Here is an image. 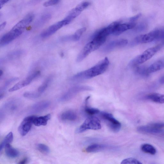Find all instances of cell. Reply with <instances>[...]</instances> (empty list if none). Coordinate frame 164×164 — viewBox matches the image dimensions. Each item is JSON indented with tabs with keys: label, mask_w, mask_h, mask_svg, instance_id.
Returning <instances> with one entry per match:
<instances>
[{
	"label": "cell",
	"mask_w": 164,
	"mask_h": 164,
	"mask_svg": "<svg viewBox=\"0 0 164 164\" xmlns=\"http://www.w3.org/2000/svg\"><path fill=\"white\" fill-rule=\"evenodd\" d=\"M109 64L108 59L105 57L94 66L75 75L71 78V80L79 81L95 77L104 73L107 69Z\"/></svg>",
	"instance_id": "6da1fadb"
},
{
	"label": "cell",
	"mask_w": 164,
	"mask_h": 164,
	"mask_svg": "<svg viewBox=\"0 0 164 164\" xmlns=\"http://www.w3.org/2000/svg\"><path fill=\"white\" fill-rule=\"evenodd\" d=\"M162 44L147 49L140 55L132 60L129 64V66L134 68L148 61L160 50L163 46Z\"/></svg>",
	"instance_id": "7a4b0ae2"
},
{
	"label": "cell",
	"mask_w": 164,
	"mask_h": 164,
	"mask_svg": "<svg viewBox=\"0 0 164 164\" xmlns=\"http://www.w3.org/2000/svg\"><path fill=\"white\" fill-rule=\"evenodd\" d=\"M101 128L100 120L96 117L90 116L76 130V133H81L89 130H98Z\"/></svg>",
	"instance_id": "3957f363"
},
{
	"label": "cell",
	"mask_w": 164,
	"mask_h": 164,
	"mask_svg": "<svg viewBox=\"0 0 164 164\" xmlns=\"http://www.w3.org/2000/svg\"><path fill=\"white\" fill-rule=\"evenodd\" d=\"M92 89L91 87L88 86L84 85L74 86L70 89L60 97L59 101L62 102L68 101L72 99L79 93L91 90Z\"/></svg>",
	"instance_id": "277c9868"
},
{
	"label": "cell",
	"mask_w": 164,
	"mask_h": 164,
	"mask_svg": "<svg viewBox=\"0 0 164 164\" xmlns=\"http://www.w3.org/2000/svg\"><path fill=\"white\" fill-rule=\"evenodd\" d=\"M164 128V123H154L141 126L138 127L137 130L141 133L155 134L162 133Z\"/></svg>",
	"instance_id": "5b68a950"
},
{
	"label": "cell",
	"mask_w": 164,
	"mask_h": 164,
	"mask_svg": "<svg viewBox=\"0 0 164 164\" xmlns=\"http://www.w3.org/2000/svg\"><path fill=\"white\" fill-rule=\"evenodd\" d=\"M99 114L100 117L106 122L113 132L115 133L119 132L121 128V124L114 118L112 114L106 112H100Z\"/></svg>",
	"instance_id": "8992f818"
},
{
	"label": "cell",
	"mask_w": 164,
	"mask_h": 164,
	"mask_svg": "<svg viewBox=\"0 0 164 164\" xmlns=\"http://www.w3.org/2000/svg\"><path fill=\"white\" fill-rule=\"evenodd\" d=\"M160 34V30L156 29L147 34L139 35L136 37L131 43L132 45L138 44L147 43L158 40Z\"/></svg>",
	"instance_id": "52a82bcc"
},
{
	"label": "cell",
	"mask_w": 164,
	"mask_h": 164,
	"mask_svg": "<svg viewBox=\"0 0 164 164\" xmlns=\"http://www.w3.org/2000/svg\"><path fill=\"white\" fill-rule=\"evenodd\" d=\"M22 32L23 31L12 29L1 38L0 46L2 47L7 45L21 35Z\"/></svg>",
	"instance_id": "ba28073f"
},
{
	"label": "cell",
	"mask_w": 164,
	"mask_h": 164,
	"mask_svg": "<svg viewBox=\"0 0 164 164\" xmlns=\"http://www.w3.org/2000/svg\"><path fill=\"white\" fill-rule=\"evenodd\" d=\"M68 25L67 22L64 19L54 24L43 31L41 34V36L45 38L50 36L55 33L63 26Z\"/></svg>",
	"instance_id": "9c48e42d"
},
{
	"label": "cell",
	"mask_w": 164,
	"mask_h": 164,
	"mask_svg": "<svg viewBox=\"0 0 164 164\" xmlns=\"http://www.w3.org/2000/svg\"><path fill=\"white\" fill-rule=\"evenodd\" d=\"M35 116H30L25 118L18 128V131L22 136H25L30 130Z\"/></svg>",
	"instance_id": "30bf717a"
},
{
	"label": "cell",
	"mask_w": 164,
	"mask_h": 164,
	"mask_svg": "<svg viewBox=\"0 0 164 164\" xmlns=\"http://www.w3.org/2000/svg\"><path fill=\"white\" fill-rule=\"evenodd\" d=\"M96 46L91 41L87 44L78 54L76 61L80 62L86 58L92 52L97 50Z\"/></svg>",
	"instance_id": "8fae6325"
},
{
	"label": "cell",
	"mask_w": 164,
	"mask_h": 164,
	"mask_svg": "<svg viewBox=\"0 0 164 164\" xmlns=\"http://www.w3.org/2000/svg\"><path fill=\"white\" fill-rule=\"evenodd\" d=\"M128 43L126 39H120L112 41L108 44L103 48L104 52H109L113 51L115 48L122 47L126 46Z\"/></svg>",
	"instance_id": "7c38bea8"
},
{
	"label": "cell",
	"mask_w": 164,
	"mask_h": 164,
	"mask_svg": "<svg viewBox=\"0 0 164 164\" xmlns=\"http://www.w3.org/2000/svg\"><path fill=\"white\" fill-rule=\"evenodd\" d=\"M34 18L33 15L30 14L27 15L16 24L12 29L23 31L24 29L31 22Z\"/></svg>",
	"instance_id": "4fadbf2b"
},
{
	"label": "cell",
	"mask_w": 164,
	"mask_h": 164,
	"mask_svg": "<svg viewBox=\"0 0 164 164\" xmlns=\"http://www.w3.org/2000/svg\"><path fill=\"white\" fill-rule=\"evenodd\" d=\"M136 25L135 23H120L115 29L113 34L115 36L119 35L126 31L134 28Z\"/></svg>",
	"instance_id": "5bb4252c"
},
{
	"label": "cell",
	"mask_w": 164,
	"mask_h": 164,
	"mask_svg": "<svg viewBox=\"0 0 164 164\" xmlns=\"http://www.w3.org/2000/svg\"><path fill=\"white\" fill-rule=\"evenodd\" d=\"M51 103L48 101H43L38 102L33 105L31 108V111L32 113L41 112L50 106Z\"/></svg>",
	"instance_id": "9a60e30c"
},
{
	"label": "cell",
	"mask_w": 164,
	"mask_h": 164,
	"mask_svg": "<svg viewBox=\"0 0 164 164\" xmlns=\"http://www.w3.org/2000/svg\"><path fill=\"white\" fill-rule=\"evenodd\" d=\"M164 68V57L158 59L148 68L149 73H154Z\"/></svg>",
	"instance_id": "2e32d148"
},
{
	"label": "cell",
	"mask_w": 164,
	"mask_h": 164,
	"mask_svg": "<svg viewBox=\"0 0 164 164\" xmlns=\"http://www.w3.org/2000/svg\"><path fill=\"white\" fill-rule=\"evenodd\" d=\"M51 118V115L48 114L44 116L37 117L35 116L34 118L33 124L37 126H45L49 120Z\"/></svg>",
	"instance_id": "e0dca14e"
},
{
	"label": "cell",
	"mask_w": 164,
	"mask_h": 164,
	"mask_svg": "<svg viewBox=\"0 0 164 164\" xmlns=\"http://www.w3.org/2000/svg\"><path fill=\"white\" fill-rule=\"evenodd\" d=\"M77 114L72 110H67L63 112L61 115V118L64 121H74L77 118Z\"/></svg>",
	"instance_id": "ac0fdd59"
},
{
	"label": "cell",
	"mask_w": 164,
	"mask_h": 164,
	"mask_svg": "<svg viewBox=\"0 0 164 164\" xmlns=\"http://www.w3.org/2000/svg\"><path fill=\"white\" fill-rule=\"evenodd\" d=\"M147 100L158 103H164V95L157 93H152L146 97Z\"/></svg>",
	"instance_id": "d6986e66"
},
{
	"label": "cell",
	"mask_w": 164,
	"mask_h": 164,
	"mask_svg": "<svg viewBox=\"0 0 164 164\" xmlns=\"http://www.w3.org/2000/svg\"><path fill=\"white\" fill-rule=\"evenodd\" d=\"M109 146L105 144H95L90 145L86 149V151L89 153H95L107 149Z\"/></svg>",
	"instance_id": "ffe728a7"
},
{
	"label": "cell",
	"mask_w": 164,
	"mask_h": 164,
	"mask_svg": "<svg viewBox=\"0 0 164 164\" xmlns=\"http://www.w3.org/2000/svg\"><path fill=\"white\" fill-rule=\"evenodd\" d=\"M18 104L16 101H10L5 103L2 108L3 113L6 111L9 113L13 112L17 109Z\"/></svg>",
	"instance_id": "44dd1931"
},
{
	"label": "cell",
	"mask_w": 164,
	"mask_h": 164,
	"mask_svg": "<svg viewBox=\"0 0 164 164\" xmlns=\"http://www.w3.org/2000/svg\"><path fill=\"white\" fill-rule=\"evenodd\" d=\"M5 154L8 157L11 158H15L19 156V151L14 148L10 144L5 146Z\"/></svg>",
	"instance_id": "7402d4cb"
},
{
	"label": "cell",
	"mask_w": 164,
	"mask_h": 164,
	"mask_svg": "<svg viewBox=\"0 0 164 164\" xmlns=\"http://www.w3.org/2000/svg\"><path fill=\"white\" fill-rule=\"evenodd\" d=\"M81 12V11L75 7L70 11L67 16L64 20L66 21L69 24L75 18H77Z\"/></svg>",
	"instance_id": "603a6c76"
},
{
	"label": "cell",
	"mask_w": 164,
	"mask_h": 164,
	"mask_svg": "<svg viewBox=\"0 0 164 164\" xmlns=\"http://www.w3.org/2000/svg\"><path fill=\"white\" fill-rule=\"evenodd\" d=\"M141 149L142 151L146 153L151 155H154L156 153V149L153 146L149 144H145L142 145Z\"/></svg>",
	"instance_id": "cb8c5ba5"
},
{
	"label": "cell",
	"mask_w": 164,
	"mask_h": 164,
	"mask_svg": "<svg viewBox=\"0 0 164 164\" xmlns=\"http://www.w3.org/2000/svg\"><path fill=\"white\" fill-rule=\"evenodd\" d=\"M89 98L90 97H89L86 99L84 111L88 115L90 116H92L94 115L99 114L100 112V110L97 109L89 107L87 106V102H88Z\"/></svg>",
	"instance_id": "d4e9b609"
},
{
	"label": "cell",
	"mask_w": 164,
	"mask_h": 164,
	"mask_svg": "<svg viewBox=\"0 0 164 164\" xmlns=\"http://www.w3.org/2000/svg\"><path fill=\"white\" fill-rule=\"evenodd\" d=\"M13 139V135L12 132L9 133L2 142L1 146H0V150L1 151L7 145L9 144L12 143Z\"/></svg>",
	"instance_id": "484cf974"
},
{
	"label": "cell",
	"mask_w": 164,
	"mask_h": 164,
	"mask_svg": "<svg viewBox=\"0 0 164 164\" xmlns=\"http://www.w3.org/2000/svg\"><path fill=\"white\" fill-rule=\"evenodd\" d=\"M135 73L142 76H146L149 74L148 72V68L144 67L137 66L134 68Z\"/></svg>",
	"instance_id": "4316f807"
},
{
	"label": "cell",
	"mask_w": 164,
	"mask_h": 164,
	"mask_svg": "<svg viewBox=\"0 0 164 164\" xmlns=\"http://www.w3.org/2000/svg\"><path fill=\"white\" fill-rule=\"evenodd\" d=\"M51 79L52 77H51L48 78L38 89V92L41 94L47 88L49 84L50 83Z\"/></svg>",
	"instance_id": "83f0119b"
},
{
	"label": "cell",
	"mask_w": 164,
	"mask_h": 164,
	"mask_svg": "<svg viewBox=\"0 0 164 164\" xmlns=\"http://www.w3.org/2000/svg\"><path fill=\"white\" fill-rule=\"evenodd\" d=\"M51 18V15L50 14H46L42 16L41 18L38 21L37 25H41L45 24Z\"/></svg>",
	"instance_id": "f1b7e54d"
},
{
	"label": "cell",
	"mask_w": 164,
	"mask_h": 164,
	"mask_svg": "<svg viewBox=\"0 0 164 164\" xmlns=\"http://www.w3.org/2000/svg\"><path fill=\"white\" fill-rule=\"evenodd\" d=\"M85 27H83L76 31L75 33L73 35L74 41H77L79 40L80 38L84 33L86 31Z\"/></svg>",
	"instance_id": "f546056e"
},
{
	"label": "cell",
	"mask_w": 164,
	"mask_h": 164,
	"mask_svg": "<svg viewBox=\"0 0 164 164\" xmlns=\"http://www.w3.org/2000/svg\"><path fill=\"white\" fill-rule=\"evenodd\" d=\"M41 94L39 92H26L24 94L25 97L28 98H36L41 96Z\"/></svg>",
	"instance_id": "4dcf8cb0"
},
{
	"label": "cell",
	"mask_w": 164,
	"mask_h": 164,
	"mask_svg": "<svg viewBox=\"0 0 164 164\" xmlns=\"http://www.w3.org/2000/svg\"><path fill=\"white\" fill-rule=\"evenodd\" d=\"M121 164H143L140 161L135 158H129L123 160Z\"/></svg>",
	"instance_id": "1f68e13d"
},
{
	"label": "cell",
	"mask_w": 164,
	"mask_h": 164,
	"mask_svg": "<svg viewBox=\"0 0 164 164\" xmlns=\"http://www.w3.org/2000/svg\"><path fill=\"white\" fill-rule=\"evenodd\" d=\"M37 148L39 151L43 153H48L50 151V149L48 146L42 144H38L37 146Z\"/></svg>",
	"instance_id": "d6a6232c"
},
{
	"label": "cell",
	"mask_w": 164,
	"mask_h": 164,
	"mask_svg": "<svg viewBox=\"0 0 164 164\" xmlns=\"http://www.w3.org/2000/svg\"><path fill=\"white\" fill-rule=\"evenodd\" d=\"M90 3L88 2H84L78 4L76 7L82 12L88 7Z\"/></svg>",
	"instance_id": "836d02e7"
},
{
	"label": "cell",
	"mask_w": 164,
	"mask_h": 164,
	"mask_svg": "<svg viewBox=\"0 0 164 164\" xmlns=\"http://www.w3.org/2000/svg\"><path fill=\"white\" fill-rule=\"evenodd\" d=\"M18 78H14L12 79H11L8 81H6L5 84H4L3 86L2 87V89H1V93L2 91H4L6 88H7V87L10 85V84L13 82L18 80Z\"/></svg>",
	"instance_id": "e575fe53"
},
{
	"label": "cell",
	"mask_w": 164,
	"mask_h": 164,
	"mask_svg": "<svg viewBox=\"0 0 164 164\" xmlns=\"http://www.w3.org/2000/svg\"><path fill=\"white\" fill-rule=\"evenodd\" d=\"M60 1L58 0H51L45 2L43 5L45 7H48L57 4Z\"/></svg>",
	"instance_id": "d590c367"
},
{
	"label": "cell",
	"mask_w": 164,
	"mask_h": 164,
	"mask_svg": "<svg viewBox=\"0 0 164 164\" xmlns=\"http://www.w3.org/2000/svg\"><path fill=\"white\" fill-rule=\"evenodd\" d=\"M141 15V14H139L131 18L130 19V22L135 23V21L139 19Z\"/></svg>",
	"instance_id": "8d00e7d4"
},
{
	"label": "cell",
	"mask_w": 164,
	"mask_h": 164,
	"mask_svg": "<svg viewBox=\"0 0 164 164\" xmlns=\"http://www.w3.org/2000/svg\"><path fill=\"white\" fill-rule=\"evenodd\" d=\"M146 25L144 24H141L139 25H138L136 28V30L139 31H141L145 29L146 28Z\"/></svg>",
	"instance_id": "74e56055"
},
{
	"label": "cell",
	"mask_w": 164,
	"mask_h": 164,
	"mask_svg": "<svg viewBox=\"0 0 164 164\" xmlns=\"http://www.w3.org/2000/svg\"><path fill=\"white\" fill-rule=\"evenodd\" d=\"M28 158L26 157L19 161L18 164H27L28 163Z\"/></svg>",
	"instance_id": "f35d334b"
},
{
	"label": "cell",
	"mask_w": 164,
	"mask_h": 164,
	"mask_svg": "<svg viewBox=\"0 0 164 164\" xmlns=\"http://www.w3.org/2000/svg\"><path fill=\"white\" fill-rule=\"evenodd\" d=\"M8 2V1H6V0H1L0 1V6H1V8H2V5Z\"/></svg>",
	"instance_id": "ab89813d"
},
{
	"label": "cell",
	"mask_w": 164,
	"mask_h": 164,
	"mask_svg": "<svg viewBox=\"0 0 164 164\" xmlns=\"http://www.w3.org/2000/svg\"><path fill=\"white\" fill-rule=\"evenodd\" d=\"M6 22H4L2 23V24L1 25V26H0V30H2L3 29L5 25H6Z\"/></svg>",
	"instance_id": "60d3db41"
},
{
	"label": "cell",
	"mask_w": 164,
	"mask_h": 164,
	"mask_svg": "<svg viewBox=\"0 0 164 164\" xmlns=\"http://www.w3.org/2000/svg\"><path fill=\"white\" fill-rule=\"evenodd\" d=\"M3 71L2 70H1V71H0V76H1V77Z\"/></svg>",
	"instance_id": "b9f144b4"
}]
</instances>
